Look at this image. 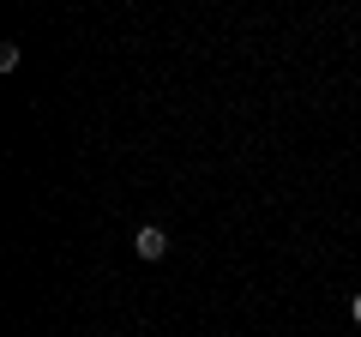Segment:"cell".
I'll use <instances>...</instances> for the list:
<instances>
[{
	"label": "cell",
	"mask_w": 361,
	"mask_h": 337,
	"mask_svg": "<svg viewBox=\"0 0 361 337\" xmlns=\"http://www.w3.org/2000/svg\"><path fill=\"white\" fill-rule=\"evenodd\" d=\"M133 253H139V259H163L169 253V229L163 223H139V229H133Z\"/></svg>",
	"instance_id": "1"
},
{
	"label": "cell",
	"mask_w": 361,
	"mask_h": 337,
	"mask_svg": "<svg viewBox=\"0 0 361 337\" xmlns=\"http://www.w3.org/2000/svg\"><path fill=\"white\" fill-rule=\"evenodd\" d=\"M349 313H355V325H361V289H355V301H349Z\"/></svg>",
	"instance_id": "2"
}]
</instances>
